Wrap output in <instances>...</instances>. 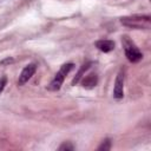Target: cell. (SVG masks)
Masks as SVG:
<instances>
[{
    "label": "cell",
    "mask_w": 151,
    "mask_h": 151,
    "mask_svg": "<svg viewBox=\"0 0 151 151\" xmlns=\"http://www.w3.org/2000/svg\"><path fill=\"white\" fill-rule=\"evenodd\" d=\"M35 71H37V64L32 63V64L26 65V66L24 67V70L21 71L20 76H19L18 85H20V86H21V85H25V84L33 77V74L35 73Z\"/></svg>",
    "instance_id": "cell-5"
},
{
    "label": "cell",
    "mask_w": 151,
    "mask_h": 151,
    "mask_svg": "<svg viewBox=\"0 0 151 151\" xmlns=\"http://www.w3.org/2000/svg\"><path fill=\"white\" fill-rule=\"evenodd\" d=\"M11 63H13V59L12 58H6L2 61H0V65H6V64H11Z\"/></svg>",
    "instance_id": "cell-12"
},
{
    "label": "cell",
    "mask_w": 151,
    "mask_h": 151,
    "mask_svg": "<svg viewBox=\"0 0 151 151\" xmlns=\"http://www.w3.org/2000/svg\"><path fill=\"white\" fill-rule=\"evenodd\" d=\"M74 149V146L70 143V142H65V143H63L60 146H59V150L60 151H72Z\"/></svg>",
    "instance_id": "cell-10"
},
{
    "label": "cell",
    "mask_w": 151,
    "mask_h": 151,
    "mask_svg": "<svg viewBox=\"0 0 151 151\" xmlns=\"http://www.w3.org/2000/svg\"><path fill=\"white\" fill-rule=\"evenodd\" d=\"M94 45L99 51H101L104 53H109V52L114 50V41L113 40H104V39H101V40L96 41Z\"/></svg>",
    "instance_id": "cell-6"
},
{
    "label": "cell",
    "mask_w": 151,
    "mask_h": 151,
    "mask_svg": "<svg viewBox=\"0 0 151 151\" xmlns=\"http://www.w3.org/2000/svg\"><path fill=\"white\" fill-rule=\"evenodd\" d=\"M73 67H74V64H72V63H67V64L61 65V67L55 73L54 78L52 79V81L50 83V85H48L47 88L50 91H58V90H60V87H61V85H63L66 76L73 70Z\"/></svg>",
    "instance_id": "cell-3"
},
{
    "label": "cell",
    "mask_w": 151,
    "mask_h": 151,
    "mask_svg": "<svg viewBox=\"0 0 151 151\" xmlns=\"http://www.w3.org/2000/svg\"><path fill=\"white\" fill-rule=\"evenodd\" d=\"M92 65V63H86V64H84L81 67H80V70L78 71V73L76 74V77L73 78V80H72V85L73 86H76L80 80H81V77L84 76V73L90 68V66Z\"/></svg>",
    "instance_id": "cell-8"
},
{
    "label": "cell",
    "mask_w": 151,
    "mask_h": 151,
    "mask_svg": "<svg viewBox=\"0 0 151 151\" xmlns=\"http://www.w3.org/2000/svg\"><path fill=\"white\" fill-rule=\"evenodd\" d=\"M124 81H125V74L124 71L120 70L116 77V81L113 86V97L116 99H122L124 97Z\"/></svg>",
    "instance_id": "cell-4"
},
{
    "label": "cell",
    "mask_w": 151,
    "mask_h": 151,
    "mask_svg": "<svg viewBox=\"0 0 151 151\" xmlns=\"http://www.w3.org/2000/svg\"><path fill=\"white\" fill-rule=\"evenodd\" d=\"M120 22L124 26L132 27L136 29H149L151 24V17L150 15H131V17H124L120 19Z\"/></svg>",
    "instance_id": "cell-2"
},
{
    "label": "cell",
    "mask_w": 151,
    "mask_h": 151,
    "mask_svg": "<svg viewBox=\"0 0 151 151\" xmlns=\"http://www.w3.org/2000/svg\"><path fill=\"white\" fill-rule=\"evenodd\" d=\"M122 45L125 52V55L130 63H138L143 58V53L139 51L137 45L130 39L129 35H123L122 37Z\"/></svg>",
    "instance_id": "cell-1"
},
{
    "label": "cell",
    "mask_w": 151,
    "mask_h": 151,
    "mask_svg": "<svg viewBox=\"0 0 151 151\" xmlns=\"http://www.w3.org/2000/svg\"><path fill=\"white\" fill-rule=\"evenodd\" d=\"M80 81H81L83 87H85V88H93L98 84V77H97L96 73H90V74H87Z\"/></svg>",
    "instance_id": "cell-7"
},
{
    "label": "cell",
    "mask_w": 151,
    "mask_h": 151,
    "mask_svg": "<svg viewBox=\"0 0 151 151\" xmlns=\"http://www.w3.org/2000/svg\"><path fill=\"white\" fill-rule=\"evenodd\" d=\"M111 149V139L110 138H106L103 140V143L98 146V150L99 151H107Z\"/></svg>",
    "instance_id": "cell-9"
},
{
    "label": "cell",
    "mask_w": 151,
    "mask_h": 151,
    "mask_svg": "<svg viewBox=\"0 0 151 151\" xmlns=\"http://www.w3.org/2000/svg\"><path fill=\"white\" fill-rule=\"evenodd\" d=\"M7 85V77L6 76H2L0 78V94L2 93V91L5 90V86Z\"/></svg>",
    "instance_id": "cell-11"
}]
</instances>
